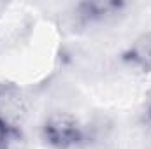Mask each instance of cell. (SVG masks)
<instances>
[{"mask_svg":"<svg viewBox=\"0 0 151 149\" xmlns=\"http://www.w3.org/2000/svg\"><path fill=\"white\" fill-rule=\"evenodd\" d=\"M121 9V2H83L76 5L74 12L81 25H93L116 16Z\"/></svg>","mask_w":151,"mask_h":149,"instance_id":"3957f363","label":"cell"},{"mask_svg":"<svg viewBox=\"0 0 151 149\" xmlns=\"http://www.w3.org/2000/svg\"><path fill=\"white\" fill-rule=\"evenodd\" d=\"M27 116V102L14 84H0V119L21 126Z\"/></svg>","mask_w":151,"mask_h":149,"instance_id":"7a4b0ae2","label":"cell"},{"mask_svg":"<svg viewBox=\"0 0 151 149\" xmlns=\"http://www.w3.org/2000/svg\"><path fill=\"white\" fill-rule=\"evenodd\" d=\"M40 137L47 146L55 149H72L84 140V128L72 114L55 112L44 119Z\"/></svg>","mask_w":151,"mask_h":149,"instance_id":"6da1fadb","label":"cell"},{"mask_svg":"<svg viewBox=\"0 0 151 149\" xmlns=\"http://www.w3.org/2000/svg\"><path fill=\"white\" fill-rule=\"evenodd\" d=\"M0 149H27V139L21 126L0 119Z\"/></svg>","mask_w":151,"mask_h":149,"instance_id":"277c9868","label":"cell"},{"mask_svg":"<svg viewBox=\"0 0 151 149\" xmlns=\"http://www.w3.org/2000/svg\"><path fill=\"white\" fill-rule=\"evenodd\" d=\"M146 119H148V125H150V128H151V104H150V107H148V112H146Z\"/></svg>","mask_w":151,"mask_h":149,"instance_id":"5b68a950","label":"cell"}]
</instances>
